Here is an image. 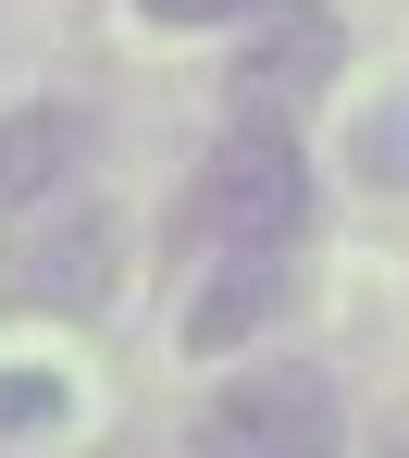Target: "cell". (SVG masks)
I'll list each match as a JSON object with an SVG mask.
<instances>
[{"mask_svg":"<svg viewBox=\"0 0 409 458\" xmlns=\"http://www.w3.org/2000/svg\"><path fill=\"white\" fill-rule=\"evenodd\" d=\"M112 273H124V235H112L99 199H38V211H13V298L25 310H99Z\"/></svg>","mask_w":409,"mask_h":458,"instance_id":"3","label":"cell"},{"mask_svg":"<svg viewBox=\"0 0 409 458\" xmlns=\"http://www.w3.org/2000/svg\"><path fill=\"white\" fill-rule=\"evenodd\" d=\"M199 458H335V384L323 372H248L199 409Z\"/></svg>","mask_w":409,"mask_h":458,"instance_id":"4","label":"cell"},{"mask_svg":"<svg viewBox=\"0 0 409 458\" xmlns=\"http://www.w3.org/2000/svg\"><path fill=\"white\" fill-rule=\"evenodd\" d=\"M335 63H347V25H335L323 0H285V13H260V25L236 38V63H224V112L285 137V112H311V99L335 87Z\"/></svg>","mask_w":409,"mask_h":458,"instance_id":"2","label":"cell"},{"mask_svg":"<svg viewBox=\"0 0 409 458\" xmlns=\"http://www.w3.org/2000/svg\"><path fill=\"white\" fill-rule=\"evenodd\" d=\"M360 174H409V112H372L360 124Z\"/></svg>","mask_w":409,"mask_h":458,"instance_id":"8","label":"cell"},{"mask_svg":"<svg viewBox=\"0 0 409 458\" xmlns=\"http://www.w3.org/2000/svg\"><path fill=\"white\" fill-rule=\"evenodd\" d=\"M63 421V372H0V434H50Z\"/></svg>","mask_w":409,"mask_h":458,"instance_id":"7","label":"cell"},{"mask_svg":"<svg viewBox=\"0 0 409 458\" xmlns=\"http://www.w3.org/2000/svg\"><path fill=\"white\" fill-rule=\"evenodd\" d=\"M385 458H409V434H397V446H385Z\"/></svg>","mask_w":409,"mask_h":458,"instance_id":"10","label":"cell"},{"mask_svg":"<svg viewBox=\"0 0 409 458\" xmlns=\"http://www.w3.org/2000/svg\"><path fill=\"white\" fill-rule=\"evenodd\" d=\"M75 161H87V124H75V112H50V99L0 112V211L63 199V174H75Z\"/></svg>","mask_w":409,"mask_h":458,"instance_id":"6","label":"cell"},{"mask_svg":"<svg viewBox=\"0 0 409 458\" xmlns=\"http://www.w3.org/2000/svg\"><path fill=\"white\" fill-rule=\"evenodd\" d=\"M273 310H285V248H224V273L186 298V347L224 360V347H248Z\"/></svg>","mask_w":409,"mask_h":458,"instance_id":"5","label":"cell"},{"mask_svg":"<svg viewBox=\"0 0 409 458\" xmlns=\"http://www.w3.org/2000/svg\"><path fill=\"white\" fill-rule=\"evenodd\" d=\"M186 224L211 235V248H298V224H311V161H298V137H273V124H236L224 149L199 161V186H186Z\"/></svg>","mask_w":409,"mask_h":458,"instance_id":"1","label":"cell"},{"mask_svg":"<svg viewBox=\"0 0 409 458\" xmlns=\"http://www.w3.org/2000/svg\"><path fill=\"white\" fill-rule=\"evenodd\" d=\"M137 13H149V25H248L260 0H137Z\"/></svg>","mask_w":409,"mask_h":458,"instance_id":"9","label":"cell"}]
</instances>
